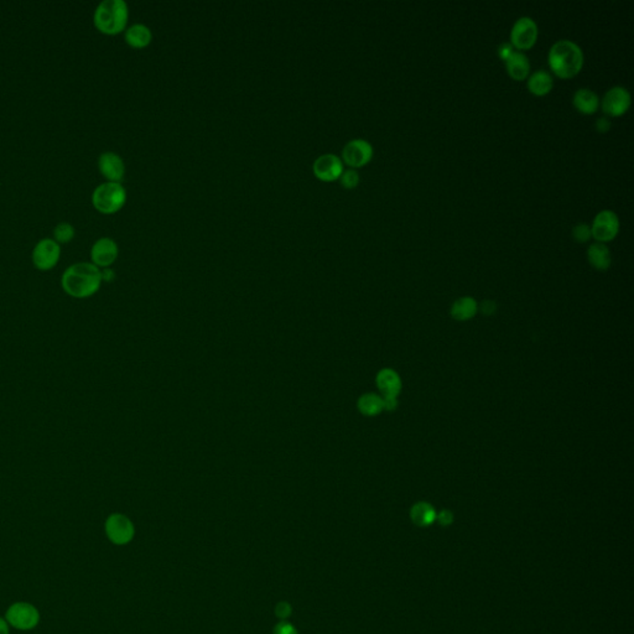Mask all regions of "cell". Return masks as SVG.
I'll return each mask as SVG.
<instances>
[{"label": "cell", "mask_w": 634, "mask_h": 634, "mask_svg": "<svg viewBox=\"0 0 634 634\" xmlns=\"http://www.w3.org/2000/svg\"><path fill=\"white\" fill-rule=\"evenodd\" d=\"M506 68L508 75L516 81H524L530 73V61L528 56L522 51H514L512 55L507 59Z\"/></svg>", "instance_id": "16"}, {"label": "cell", "mask_w": 634, "mask_h": 634, "mask_svg": "<svg viewBox=\"0 0 634 634\" xmlns=\"http://www.w3.org/2000/svg\"><path fill=\"white\" fill-rule=\"evenodd\" d=\"M554 87V78L546 70H539L532 73L528 77V89L534 95H546L550 93Z\"/></svg>", "instance_id": "20"}, {"label": "cell", "mask_w": 634, "mask_h": 634, "mask_svg": "<svg viewBox=\"0 0 634 634\" xmlns=\"http://www.w3.org/2000/svg\"><path fill=\"white\" fill-rule=\"evenodd\" d=\"M514 51L516 50H514V47H513V45L511 44V42H503V44H501L500 46H498V49H497V54H498V56H500V59H501V60L506 61L507 59H508L509 56L512 55Z\"/></svg>", "instance_id": "29"}, {"label": "cell", "mask_w": 634, "mask_h": 634, "mask_svg": "<svg viewBox=\"0 0 634 634\" xmlns=\"http://www.w3.org/2000/svg\"><path fill=\"white\" fill-rule=\"evenodd\" d=\"M118 254L119 248L117 242L109 237H102L100 240H95V245L91 248L92 263L100 269L111 267V264L117 261Z\"/></svg>", "instance_id": "13"}, {"label": "cell", "mask_w": 634, "mask_h": 634, "mask_svg": "<svg viewBox=\"0 0 634 634\" xmlns=\"http://www.w3.org/2000/svg\"><path fill=\"white\" fill-rule=\"evenodd\" d=\"M339 180L345 189H356L359 184V173L355 169H347V170H343V173Z\"/></svg>", "instance_id": "25"}, {"label": "cell", "mask_w": 634, "mask_h": 634, "mask_svg": "<svg viewBox=\"0 0 634 634\" xmlns=\"http://www.w3.org/2000/svg\"><path fill=\"white\" fill-rule=\"evenodd\" d=\"M4 618L11 628L17 631H33L41 621L39 608L30 602L19 601L11 603L6 610Z\"/></svg>", "instance_id": "5"}, {"label": "cell", "mask_w": 634, "mask_h": 634, "mask_svg": "<svg viewBox=\"0 0 634 634\" xmlns=\"http://www.w3.org/2000/svg\"><path fill=\"white\" fill-rule=\"evenodd\" d=\"M100 274H102V281H107V283H111L116 278V273L111 268L100 269Z\"/></svg>", "instance_id": "33"}, {"label": "cell", "mask_w": 634, "mask_h": 634, "mask_svg": "<svg viewBox=\"0 0 634 634\" xmlns=\"http://www.w3.org/2000/svg\"><path fill=\"white\" fill-rule=\"evenodd\" d=\"M274 612H275V616L280 621H286L293 613V607L288 601H280L277 603V606L274 608Z\"/></svg>", "instance_id": "27"}, {"label": "cell", "mask_w": 634, "mask_h": 634, "mask_svg": "<svg viewBox=\"0 0 634 634\" xmlns=\"http://www.w3.org/2000/svg\"><path fill=\"white\" fill-rule=\"evenodd\" d=\"M127 202V190L122 183L106 181L98 185L92 194V203L97 211L113 215L121 211Z\"/></svg>", "instance_id": "4"}, {"label": "cell", "mask_w": 634, "mask_h": 634, "mask_svg": "<svg viewBox=\"0 0 634 634\" xmlns=\"http://www.w3.org/2000/svg\"><path fill=\"white\" fill-rule=\"evenodd\" d=\"M538 33L539 30L534 19L530 17H519L511 31V44L517 51L529 50L536 42Z\"/></svg>", "instance_id": "7"}, {"label": "cell", "mask_w": 634, "mask_h": 634, "mask_svg": "<svg viewBox=\"0 0 634 634\" xmlns=\"http://www.w3.org/2000/svg\"><path fill=\"white\" fill-rule=\"evenodd\" d=\"M631 105H632L631 93L628 89L624 88L622 86H614L612 88L608 89L600 103L602 111L608 117L624 116V113L628 111Z\"/></svg>", "instance_id": "11"}, {"label": "cell", "mask_w": 634, "mask_h": 634, "mask_svg": "<svg viewBox=\"0 0 634 634\" xmlns=\"http://www.w3.org/2000/svg\"><path fill=\"white\" fill-rule=\"evenodd\" d=\"M495 310V305L492 301H484V304H482V311L484 314H492Z\"/></svg>", "instance_id": "35"}, {"label": "cell", "mask_w": 634, "mask_h": 634, "mask_svg": "<svg viewBox=\"0 0 634 634\" xmlns=\"http://www.w3.org/2000/svg\"><path fill=\"white\" fill-rule=\"evenodd\" d=\"M571 233H573V240L579 242V243H586V242H589L592 238L591 227L586 223H579V224L573 226Z\"/></svg>", "instance_id": "26"}, {"label": "cell", "mask_w": 634, "mask_h": 634, "mask_svg": "<svg viewBox=\"0 0 634 634\" xmlns=\"http://www.w3.org/2000/svg\"><path fill=\"white\" fill-rule=\"evenodd\" d=\"M124 39H125V42L133 49H144L151 44L153 33L146 25L138 22V24H133L129 28L125 29Z\"/></svg>", "instance_id": "17"}, {"label": "cell", "mask_w": 634, "mask_h": 634, "mask_svg": "<svg viewBox=\"0 0 634 634\" xmlns=\"http://www.w3.org/2000/svg\"><path fill=\"white\" fill-rule=\"evenodd\" d=\"M373 146L369 141L364 139L350 140L342 149L341 160L350 169H359L372 160Z\"/></svg>", "instance_id": "10"}, {"label": "cell", "mask_w": 634, "mask_h": 634, "mask_svg": "<svg viewBox=\"0 0 634 634\" xmlns=\"http://www.w3.org/2000/svg\"><path fill=\"white\" fill-rule=\"evenodd\" d=\"M273 634H299V631L288 621H280L274 626Z\"/></svg>", "instance_id": "28"}, {"label": "cell", "mask_w": 634, "mask_h": 634, "mask_svg": "<svg viewBox=\"0 0 634 634\" xmlns=\"http://www.w3.org/2000/svg\"><path fill=\"white\" fill-rule=\"evenodd\" d=\"M102 283L100 269L93 263H75L62 274V289L75 299H87L95 295Z\"/></svg>", "instance_id": "1"}, {"label": "cell", "mask_w": 634, "mask_h": 634, "mask_svg": "<svg viewBox=\"0 0 634 634\" xmlns=\"http://www.w3.org/2000/svg\"><path fill=\"white\" fill-rule=\"evenodd\" d=\"M436 520L439 522L440 525L442 527H449L454 522V514L450 511H441L439 514H436Z\"/></svg>", "instance_id": "30"}, {"label": "cell", "mask_w": 634, "mask_h": 634, "mask_svg": "<svg viewBox=\"0 0 634 634\" xmlns=\"http://www.w3.org/2000/svg\"><path fill=\"white\" fill-rule=\"evenodd\" d=\"M601 103L600 97L590 88H580L575 92L573 105L582 114H594Z\"/></svg>", "instance_id": "18"}, {"label": "cell", "mask_w": 634, "mask_h": 634, "mask_svg": "<svg viewBox=\"0 0 634 634\" xmlns=\"http://www.w3.org/2000/svg\"><path fill=\"white\" fill-rule=\"evenodd\" d=\"M61 256V247L52 238L40 240L33 249V263L36 269L47 272L57 265Z\"/></svg>", "instance_id": "9"}, {"label": "cell", "mask_w": 634, "mask_h": 634, "mask_svg": "<svg viewBox=\"0 0 634 634\" xmlns=\"http://www.w3.org/2000/svg\"><path fill=\"white\" fill-rule=\"evenodd\" d=\"M410 518L412 523L417 527H428L436 520V512L431 504L426 502H419L412 506Z\"/></svg>", "instance_id": "22"}, {"label": "cell", "mask_w": 634, "mask_h": 634, "mask_svg": "<svg viewBox=\"0 0 634 634\" xmlns=\"http://www.w3.org/2000/svg\"><path fill=\"white\" fill-rule=\"evenodd\" d=\"M612 123L608 117H600L595 122V128L598 133H607L611 129Z\"/></svg>", "instance_id": "31"}, {"label": "cell", "mask_w": 634, "mask_h": 634, "mask_svg": "<svg viewBox=\"0 0 634 634\" xmlns=\"http://www.w3.org/2000/svg\"><path fill=\"white\" fill-rule=\"evenodd\" d=\"M75 234H76V231H75V227L71 223H59V224H56L55 229H54V237H55L54 240L59 245L71 242L75 238Z\"/></svg>", "instance_id": "24"}, {"label": "cell", "mask_w": 634, "mask_h": 634, "mask_svg": "<svg viewBox=\"0 0 634 634\" xmlns=\"http://www.w3.org/2000/svg\"><path fill=\"white\" fill-rule=\"evenodd\" d=\"M345 167L341 157L334 154H323L317 157L312 165V171L317 180L323 183L337 181L343 173Z\"/></svg>", "instance_id": "12"}, {"label": "cell", "mask_w": 634, "mask_h": 634, "mask_svg": "<svg viewBox=\"0 0 634 634\" xmlns=\"http://www.w3.org/2000/svg\"><path fill=\"white\" fill-rule=\"evenodd\" d=\"M587 259L597 270H607L612 264V256L605 243H594L587 249Z\"/></svg>", "instance_id": "19"}, {"label": "cell", "mask_w": 634, "mask_h": 634, "mask_svg": "<svg viewBox=\"0 0 634 634\" xmlns=\"http://www.w3.org/2000/svg\"><path fill=\"white\" fill-rule=\"evenodd\" d=\"M591 233L592 238H595L598 243L611 242L617 237L619 232V218L617 213L611 210H602L596 215L592 222Z\"/></svg>", "instance_id": "8"}, {"label": "cell", "mask_w": 634, "mask_h": 634, "mask_svg": "<svg viewBox=\"0 0 634 634\" xmlns=\"http://www.w3.org/2000/svg\"><path fill=\"white\" fill-rule=\"evenodd\" d=\"M376 383L383 396L396 398L401 393V379L394 369L384 368L382 371H379L377 378H376Z\"/></svg>", "instance_id": "15"}, {"label": "cell", "mask_w": 634, "mask_h": 634, "mask_svg": "<svg viewBox=\"0 0 634 634\" xmlns=\"http://www.w3.org/2000/svg\"><path fill=\"white\" fill-rule=\"evenodd\" d=\"M98 169L107 181L121 183L125 175V164L122 156L114 151H105L98 157Z\"/></svg>", "instance_id": "14"}, {"label": "cell", "mask_w": 634, "mask_h": 634, "mask_svg": "<svg viewBox=\"0 0 634 634\" xmlns=\"http://www.w3.org/2000/svg\"><path fill=\"white\" fill-rule=\"evenodd\" d=\"M383 408L384 410L394 412L395 409L398 408L396 398H394V396H383Z\"/></svg>", "instance_id": "32"}, {"label": "cell", "mask_w": 634, "mask_h": 634, "mask_svg": "<svg viewBox=\"0 0 634 634\" xmlns=\"http://www.w3.org/2000/svg\"><path fill=\"white\" fill-rule=\"evenodd\" d=\"M0 634H10V626L4 617H0Z\"/></svg>", "instance_id": "34"}, {"label": "cell", "mask_w": 634, "mask_h": 634, "mask_svg": "<svg viewBox=\"0 0 634 634\" xmlns=\"http://www.w3.org/2000/svg\"><path fill=\"white\" fill-rule=\"evenodd\" d=\"M358 410L366 417H376L383 412V396L374 393L362 395L357 403Z\"/></svg>", "instance_id": "23"}, {"label": "cell", "mask_w": 634, "mask_h": 634, "mask_svg": "<svg viewBox=\"0 0 634 634\" xmlns=\"http://www.w3.org/2000/svg\"><path fill=\"white\" fill-rule=\"evenodd\" d=\"M548 62L551 71L557 77L573 78L579 75L584 67V51L571 40H559L551 45L548 54Z\"/></svg>", "instance_id": "2"}, {"label": "cell", "mask_w": 634, "mask_h": 634, "mask_svg": "<svg viewBox=\"0 0 634 634\" xmlns=\"http://www.w3.org/2000/svg\"><path fill=\"white\" fill-rule=\"evenodd\" d=\"M129 8L124 0H103L95 8L93 22L100 33L117 35L128 25Z\"/></svg>", "instance_id": "3"}, {"label": "cell", "mask_w": 634, "mask_h": 634, "mask_svg": "<svg viewBox=\"0 0 634 634\" xmlns=\"http://www.w3.org/2000/svg\"><path fill=\"white\" fill-rule=\"evenodd\" d=\"M477 302L470 296H463L455 301L451 307V316L457 321H467L477 314Z\"/></svg>", "instance_id": "21"}, {"label": "cell", "mask_w": 634, "mask_h": 634, "mask_svg": "<svg viewBox=\"0 0 634 634\" xmlns=\"http://www.w3.org/2000/svg\"><path fill=\"white\" fill-rule=\"evenodd\" d=\"M105 533L111 544L118 546H128L135 536V527L130 518L125 514L113 513L106 519Z\"/></svg>", "instance_id": "6"}]
</instances>
